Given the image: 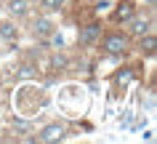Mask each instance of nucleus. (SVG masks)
<instances>
[{"mask_svg":"<svg viewBox=\"0 0 157 144\" xmlns=\"http://www.w3.org/2000/svg\"><path fill=\"white\" fill-rule=\"evenodd\" d=\"M99 37H101V24H99V21L83 24V27H80V32H77V43H80V45H93Z\"/></svg>","mask_w":157,"mask_h":144,"instance_id":"7ed1b4c3","label":"nucleus"},{"mask_svg":"<svg viewBox=\"0 0 157 144\" xmlns=\"http://www.w3.org/2000/svg\"><path fill=\"white\" fill-rule=\"evenodd\" d=\"M67 131H69V126L67 123H48L45 128H40L37 131V136H35V142H61L67 136Z\"/></svg>","mask_w":157,"mask_h":144,"instance_id":"f03ea898","label":"nucleus"},{"mask_svg":"<svg viewBox=\"0 0 157 144\" xmlns=\"http://www.w3.org/2000/svg\"><path fill=\"white\" fill-rule=\"evenodd\" d=\"M133 14H136V3H133V0H120V3L115 6V11H112V16H109V19H112L115 24H125Z\"/></svg>","mask_w":157,"mask_h":144,"instance_id":"20e7f679","label":"nucleus"},{"mask_svg":"<svg viewBox=\"0 0 157 144\" xmlns=\"http://www.w3.org/2000/svg\"><path fill=\"white\" fill-rule=\"evenodd\" d=\"M64 3H67V0H40V6H43V8H48V11L64 8Z\"/></svg>","mask_w":157,"mask_h":144,"instance_id":"9b49d317","label":"nucleus"},{"mask_svg":"<svg viewBox=\"0 0 157 144\" xmlns=\"http://www.w3.org/2000/svg\"><path fill=\"white\" fill-rule=\"evenodd\" d=\"M155 48H157V40H155V35H152V32H147V35H141V37H139L141 56H155Z\"/></svg>","mask_w":157,"mask_h":144,"instance_id":"423d86ee","label":"nucleus"},{"mask_svg":"<svg viewBox=\"0 0 157 144\" xmlns=\"http://www.w3.org/2000/svg\"><path fill=\"white\" fill-rule=\"evenodd\" d=\"M8 11L13 14V16H24L29 8H27V0H11V3H8Z\"/></svg>","mask_w":157,"mask_h":144,"instance_id":"1a4fd4ad","label":"nucleus"},{"mask_svg":"<svg viewBox=\"0 0 157 144\" xmlns=\"http://www.w3.org/2000/svg\"><path fill=\"white\" fill-rule=\"evenodd\" d=\"M131 77H133V69H131V67H123L120 72H115L112 80H115L117 85H125V83H131Z\"/></svg>","mask_w":157,"mask_h":144,"instance_id":"9d476101","label":"nucleus"},{"mask_svg":"<svg viewBox=\"0 0 157 144\" xmlns=\"http://www.w3.org/2000/svg\"><path fill=\"white\" fill-rule=\"evenodd\" d=\"M125 24H128V35H133V37H141V35L152 32V19H147V16H136L133 14Z\"/></svg>","mask_w":157,"mask_h":144,"instance_id":"39448f33","label":"nucleus"},{"mask_svg":"<svg viewBox=\"0 0 157 144\" xmlns=\"http://www.w3.org/2000/svg\"><path fill=\"white\" fill-rule=\"evenodd\" d=\"M147 3H149V6H155V0H147Z\"/></svg>","mask_w":157,"mask_h":144,"instance_id":"f8f14e48","label":"nucleus"},{"mask_svg":"<svg viewBox=\"0 0 157 144\" xmlns=\"http://www.w3.org/2000/svg\"><path fill=\"white\" fill-rule=\"evenodd\" d=\"M32 32H35L37 40H45V37H51V32H53V21H51V19H37Z\"/></svg>","mask_w":157,"mask_h":144,"instance_id":"0eeeda50","label":"nucleus"},{"mask_svg":"<svg viewBox=\"0 0 157 144\" xmlns=\"http://www.w3.org/2000/svg\"><path fill=\"white\" fill-rule=\"evenodd\" d=\"M128 45H131L128 35L109 32V35H104V40H101V51L107 53V56H123V53L128 51Z\"/></svg>","mask_w":157,"mask_h":144,"instance_id":"f257e3e1","label":"nucleus"},{"mask_svg":"<svg viewBox=\"0 0 157 144\" xmlns=\"http://www.w3.org/2000/svg\"><path fill=\"white\" fill-rule=\"evenodd\" d=\"M0 37L6 43H13L19 37V29H16V24H11V21H0Z\"/></svg>","mask_w":157,"mask_h":144,"instance_id":"6e6552de","label":"nucleus"}]
</instances>
